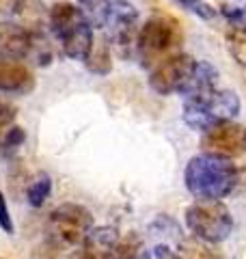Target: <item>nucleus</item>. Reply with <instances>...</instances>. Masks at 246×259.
<instances>
[{
	"label": "nucleus",
	"instance_id": "nucleus-19",
	"mask_svg": "<svg viewBox=\"0 0 246 259\" xmlns=\"http://www.w3.org/2000/svg\"><path fill=\"white\" fill-rule=\"evenodd\" d=\"M13 121H15V110L7 102H0V143H3L5 134L13 127Z\"/></svg>",
	"mask_w": 246,
	"mask_h": 259
},
{
	"label": "nucleus",
	"instance_id": "nucleus-20",
	"mask_svg": "<svg viewBox=\"0 0 246 259\" xmlns=\"http://www.w3.org/2000/svg\"><path fill=\"white\" fill-rule=\"evenodd\" d=\"M24 139H26V134H24V130L22 127H18V125H13L9 132L5 134V139H3V147L5 149H18L20 145L24 143Z\"/></svg>",
	"mask_w": 246,
	"mask_h": 259
},
{
	"label": "nucleus",
	"instance_id": "nucleus-2",
	"mask_svg": "<svg viewBox=\"0 0 246 259\" xmlns=\"http://www.w3.org/2000/svg\"><path fill=\"white\" fill-rule=\"evenodd\" d=\"M48 28L59 41L65 56L73 61H87L95 39L93 26L78 5L56 3L52 9H48Z\"/></svg>",
	"mask_w": 246,
	"mask_h": 259
},
{
	"label": "nucleus",
	"instance_id": "nucleus-21",
	"mask_svg": "<svg viewBox=\"0 0 246 259\" xmlns=\"http://www.w3.org/2000/svg\"><path fill=\"white\" fill-rule=\"evenodd\" d=\"M223 15L231 26H246V7H225Z\"/></svg>",
	"mask_w": 246,
	"mask_h": 259
},
{
	"label": "nucleus",
	"instance_id": "nucleus-15",
	"mask_svg": "<svg viewBox=\"0 0 246 259\" xmlns=\"http://www.w3.org/2000/svg\"><path fill=\"white\" fill-rule=\"evenodd\" d=\"M227 48L229 54L235 59L237 65L246 69V26H231L227 32Z\"/></svg>",
	"mask_w": 246,
	"mask_h": 259
},
{
	"label": "nucleus",
	"instance_id": "nucleus-6",
	"mask_svg": "<svg viewBox=\"0 0 246 259\" xmlns=\"http://www.w3.org/2000/svg\"><path fill=\"white\" fill-rule=\"evenodd\" d=\"M0 59H35L39 65H44L50 63L52 54L44 32H32L18 22H0Z\"/></svg>",
	"mask_w": 246,
	"mask_h": 259
},
{
	"label": "nucleus",
	"instance_id": "nucleus-24",
	"mask_svg": "<svg viewBox=\"0 0 246 259\" xmlns=\"http://www.w3.org/2000/svg\"><path fill=\"white\" fill-rule=\"evenodd\" d=\"M67 259H89V257H87L85 253H82V248H78V250H76V253H71V255H69Z\"/></svg>",
	"mask_w": 246,
	"mask_h": 259
},
{
	"label": "nucleus",
	"instance_id": "nucleus-1",
	"mask_svg": "<svg viewBox=\"0 0 246 259\" xmlns=\"http://www.w3.org/2000/svg\"><path fill=\"white\" fill-rule=\"evenodd\" d=\"M184 182L188 192L196 199H225L227 194L237 192L240 171L231 160L199 153L186 164Z\"/></svg>",
	"mask_w": 246,
	"mask_h": 259
},
{
	"label": "nucleus",
	"instance_id": "nucleus-16",
	"mask_svg": "<svg viewBox=\"0 0 246 259\" xmlns=\"http://www.w3.org/2000/svg\"><path fill=\"white\" fill-rule=\"evenodd\" d=\"M50 192H52V182H50V177H48V175H39L37 180L28 186V190H26L28 203H30L32 207H41V205L46 203V199L50 197Z\"/></svg>",
	"mask_w": 246,
	"mask_h": 259
},
{
	"label": "nucleus",
	"instance_id": "nucleus-4",
	"mask_svg": "<svg viewBox=\"0 0 246 259\" xmlns=\"http://www.w3.org/2000/svg\"><path fill=\"white\" fill-rule=\"evenodd\" d=\"M186 227L192 238L205 244H220L233 231V216L223 201L216 199H196L186 209Z\"/></svg>",
	"mask_w": 246,
	"mask_h": 259
},
{
	"label": "nucleus",
	"instance_id": "nucleus-23",
	"mask_svg": "<svg viewBox=\"0 0 246 259\" xmlns=\"http://www.w3.org/2000/svg\"><path fill=\"white\" fill-rule=\"evenodd\" d=\"M177 3L179 5H186V7H192V9H194L196 5H201V0H177Z\"/></svg>",
	"mask_w": 246,
	"mask_h": 259
},
{
	"label": "nucleus",
	"instance_id": "nucleus-7",
	"mask_svg": "<svg viewBox=\"0 0 246 259\" xmlns=\"http://www.w3.org/2000/svg\"><path fill=\"white\" fill-rule=\"evenodd\" d=\"M93 227L91 212L78 203H63L54 207L48 218V231L63 246H80Z\"/></svg>",
	"mask_w": 246,
	"mask_h": 259
},
{
	"label": "nucleus",
	"instance_id": "nucleus-10",
	"mask_svg": "<svg viewBox=\"0 0 246 259\" xmlns=\"http://www.w3.org/2000/svg\"><path fill=\"white\" fill-rule=\"evenodd\" d=\"M136 26H138V9L128 3V0H112L110 15L106 22V30H108V39L114 48L126 50L134 44L136 39Z\"/></svg>",
	"mask_w": 246,
	"mask_h": 259
},
{
	"label": "nucleus",
	"instance_id": "nucleus-13",
	"mask_svg": "<svg viewBox=\"0 0 246 259\" xmlns=\"http://www.w3.org/2000/svg\"><path fill=\"white\" fill-rule=\"evenodd\" d=\"M78 7L93 28H104L110 15L112 0H78Z\"/></svg>",
	"mask_w": 246,
	"mask_h": 259
},
{
	"label": "nucleus",
	"instance_id": "nucleus-14",
	"mask_svg": "<svg viewBox=\"0 0 246 259\" xmlns=\"http://www.w3.org/2000/svg\"><path fill=\"white\" fill-rule=\"evenodd\" d=\"M214 244H205L201 240H188V238H182L177 242L175 250L179 253L182 259H220V255L216 253Z\"/></svg>",
	"mask_w": 246,
	"mask_h": 259
},
{
	"label": "nucleus",
	"instance_id": "nucleus-3",
	"mask_svg": "<svg viewBox=\"0 0 246 259\" xmlns=\"http://www.w3.org/2000/svg\"><path fill=\"white\" fill-rule=\"evenodd\" d=\"M184 41V32L177 20L171 15H153L147 20L136 35L138 59L145 67H155L162 61L179 54V46Z\"/></svg>",
	"mask_w": 246,
	"mask_h": 259
},
{
	"label": "nucleus",
	"instance_id": "nucleus-11",
	"mask_svg": "<svg viewBox=\"0 0 246 259\" xmlns=\"http://www.w3.org/2000/svg\"><path fill=\"white\" fill-rule=\"evenodd\" d=\"M35 87L32 71L22 61L0 59V91L5 93H28Z\"/></svg>",
	"mask_w": 246,
	"mask_h": 259
},
{
	"label": "nucleus",
	"instance_id": "nucleus-8",
	"mask_svg": "<svg viewBox=\"0 0 246 259\" xmlns=\"http://www.w3.org/2000/svg\"><path fill=\"white\" fill-rule=\"evenodd\" d=\"M201 149L203 153L218 158H240L246 153V125L235 121H220L201 132Z\"/></svg>",
	"mask_w": 246,
	"mask_h": 259
},
{
	"label": "nucleus",
	"instance_id": "nucleus-12",
	"mask_svg": "<svg viewBox=\"0 0 246 259\" xmlns=\"http://www.w3.org/2000/svg\"><path fill=\"white\" fill-rule=\"evenodd\" d=\"M119 244V231L110 225L93 227L87 238L80 242V248L89 259H108L114 246Z\"/></svg>",
	"mask_w": 246,
	"mask_h": 259
},
{
	"label": "nucleus",
	"instance_id": "nucleus-17",
	"mask_svg": "<svg viewBox=\"0 0 246 259\" xmlns=\"http://www.w3.org/2000/svg\"><path fill=\"white\" fill-rule=\"evenodd\" d=\"M141 253H143L141 240L130 236L126 240H119V244L114 246V250L110 253L108 259H141Z\"/></svg>",
	"mask_w": 246,
	"mask_h": 259
},
{
	"label": "nucleus",
	"instance_id": "nucleus-9",
	"mask_svg": "<svg viewBox=\"0 0 246 259\" xmlns=\"http://www.w3.org/2000/svg\"><path fill=\"white\" fill-rule=\"evenodd\" d=\"M196 61L188 54H175L149 71V87L160 95H182L194 74Z\"/></svg>",
	"mask_w": 246,
	"mask_h": 259
},
{
	"label": "nucleus",
	"instance_id": "nucleus-18",
	"mask_svg": "<svg viewBox=\"0 0 246 259\" xmlns=\"http://www.w3.org/2000/svg\"><path fill=\"white\" fill-rule=\"evenodd\" d=\"M141 259H182V257H179V253H177L173 246H169V244H158V242H153L151 246L143 248Z\"/></svg>",
	"mask_w": 246,
	"mask_h": 259
},
{
	"label": "nucleus",
	"instance_id": "nucleus-5",
	"mask_svg": "<svg viewBox=\"0 0 246 259\" xmlns=\"http://www.w3.org/2000/svg\"><path fill=\"white\" fill-rule=\"evenodd\" d=\"M240 112V97L233 91H208L203 95H194V97H186L184 102V110L182 117L192 130L205 132L208 127L220 121H229Z\"/></svg>",
	"mask_w": 246,
	"mask_h": 259
},
{
	"label": "nucleus",
	"instance_id": "nucleus-22",
	"mask_svg": "<svg viewBox=\"0 0 246 259\" xmlns=\"http://www.w3.org/2000/svg\"><path fill=\"white\" fill-rule=\"evenodd\" d=\"M0 229L5 233H13L15 227H13V221H11V212L7 207V201H5V194L0 192Z\"/></svg>",
	"mask_w": 246,
	"mask_h": 259
}]
</instances>
